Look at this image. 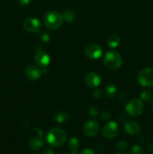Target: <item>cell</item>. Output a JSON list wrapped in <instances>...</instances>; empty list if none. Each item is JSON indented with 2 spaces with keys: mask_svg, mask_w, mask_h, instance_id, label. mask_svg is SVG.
Masks as SVG:
<instances>
[{
  "mask_svg": "<svg viewBox=\"0 0 153 154\" xmlns=\"http://www.w3.org/2000/svg\"><path fill=\"white\" fill-rule=\"evenodd\" d=\"M107 45L110 48H116L120 43V38L116 34H112L107 38Z\"/></svg>",
  "mask_w": 153,
  "mask_h": 154,
  "instance_id": "16",
  "label": "cell"
},
{
  "mask_svg": "<svg viewBox=\"0 0 153 154\" xmlns=\"http://www.w3.org/2000/svg\"><path fill=\"white\" fill-rule=\"evenodd\" d=\"M92 96L94 99H99L101 97V92L99 90H94L92 92Z\"/></svg>",
  "mask_w": 153,
  "mask_h": 154,
  "instance_id": "26",
  "label": "cell"
},
{
  "mask_svg": "<svg viewBox=\"0 0 153 154\" xmlns=\"http://www.w3.org/2000/svg\"><path fill=\"white\" fill-rule=\"evenodd\" d=\"M152 92L148 89H146L140 93V99L142 102H149L152 99Z\"/></svg>",
  "mask_w": 153,
  "mask_h": 154,
  "instance_id": "19",
  "label": "cell"
},
{
  "mask_svg": "<svg viewBox=\"0 0 153 154\" xmlns=\"http://www.w3.org/2000/svg\"><path fill=\"white\" fill-rule=\"evenodd\" d=\"M147 151L148 153H153V144L149 143V144L147 145Z\"/></svg>",
  "mask_w": 153,
  "mask_h": 154,
  "instance_id": "30",
  "label": "cell"
},
{
  "mask_svg": "<svg viewBox=\"0 0 153 154\" xmlns=\"http://www.w3.org/2000/svg\"><path fill=\"white\" fill-rule=\"evenodd\" d=\"M104 63L107 69L110 70H116L121 67L122 64V58L116 51H108L104 57Z\"/></svg>",
  "mask_w": 153,
  "mask_h": 154,
  "instance_id": "3",
  "label": "cell"
},
{
  "mask_svg": "<svg viewBox=\"0 0 153 154\" xmlns=\"http://www.w3.org/2000/svg\"><path fill=\"white\" fill-rule=\"evenodd\" d=\"M64 20L68 23H72L75 20V14L73 11L71 10H66L64 11V13L62 14Z\"/></svg>",
  "mask_w": 153,
  "mask_h": 154,
  "instance_id": "20",
  "label": "cell"
},
{
  "mask_svg": "<svg viewBox=\"0 0 153 154\" xmlns=\"http://www.w3.org/2000/svg\"><path fill=\"white\" fill-rule=\"evenodd\" d=\"M85 54L87 58L92 60H98L102 55V48L96 43H92L86 48Z\"/></svg>",
  "mask_w": 153,
  "mask_h": 154,
  "instance_id": "6",
  "label": "cell"
},
{
  "mask_svg": "<svg viewBox=\"0 0 153 154\" xmlns=\"http://www.w3.org/2000/svg\"><path fill=\"white\" fill-rule=\"evenodd\" d=\"M34 62L36 65L40 68H45L50 63V57L47 53L44 51H39L34 57Z\"/></svg>",
  "mask_w": 153,
  "mask_h": 154,
  "instance_id": "12",
  "label": "cell"
},
{
  "mask_svg": "<svg viewBox=\"0 0 153 154\" xmlns=\"http://www.w3.org/2000/svg\"><path fill=\"white\" fill-rule=\"evenodd\" d=\"M40 39L44 43H48L50 41L49 35L46 34V33H43V34H41L40 35Z\"/></svg>",
  "mask_w": 153,
  "mask_h": 154,
  "instance_id": "24",
  "label": "cell"
},
{
  "mask_svg": "<svg viewBox=\"0 0 153 154\" xmlns=\"http://www.w3.org/2000/svg\"><path fill=\"white\" fill-rule=\"evenodd\" d=\"M44 23L50 29L55 30L59 28L64 22L63 15L55 11H50L44 16Z\"/></svg>",
  "mask_w": 153,
  "mask_h": 154,
  "instance_id": "2",
  "label": "cell"
},
{
  "mask_svg": "<svg viewBox=\"0 0 153 154\" xmlns=\"http://www.w3.org/2000/svg\"><path fill=\"white\" fill-rule=\"evenodd\" d=\"M128 145L125 141H118L116 144V148L118 150H125L128 148Z\"/></svg>",
  "mask_w": 153,
  "mask_h": 154,
  "instance_id": "22",
  "label": "cell"
},
{
  "mask_svg": "<svg viewBox=\"0 0 153 154\" xmlns=\"http://www.w3.org/2000/svg\"><path fill=\"white\" fill-rule=\"evenodd\" d=\"M30 2H31V0H17V3L22 7L28 5Z\"/></svg>",
  "mask_w": 153,
  "mask_h": 154,
  "instance_id": "25",
  "label": "cell"
},
{
  "mask_svg": "<svg viewBox=\"0 0 153 154\" xmlns=\"http://www.w3.org/2000/svg\"><path fill=\"white\" fill-rule=\"evenodd\" d=\"M132 154H144V150L142 147L139 144H135L133 146L131 150Z\"/></svg>",
  "mask_w": 153,
  "mask_h": 154,
  "instance_id": "21",
  "label": "cell"
},
{
  "mask_svg": "<svg viewBox=\"0 0 153 154\" xmlns=\"http://www.w3.org/2000/svg\"><path fill=\"white\" fill-rule=\"evenodd\" d=\"M42 154H54L53 150H52V147H46L44 150Z\"/></svg>",
  "mask_w": 153,
  "mask_h": 154,
  "instance_id": "29",
  "label": "cell"
},
{
  "mask_svg": "<svg viewBox=\"0 0 153 154\" xmlns=\"http://www.w3.org/2000/svg\"><path fill=\"white\" fill-rule=\"evenodd\" d=\"M88 113H89L90 115L93 117H97L98 114V111L96 108L95 106H92L90 107L89 109H88Z\"/></svg>",
  "mask_w": 153,
  "mask_h": 154,
  "instance_id": "23",
  "label": "cell"
},
{
  "mask_svg": "<svg viewBox=\"0 0 153 154\" xmlns=\"http://www.w3.org/2000/svg\"><path fill=\"white\" fill-rule=\"evenodd\" d=\"M152 108L153 109V102H152Z\"/></svg>",
  "mask_w": 153,
  "mask_h": 154,
  "instance_id": "32",
  "label": "cell"
},
{
  "mask_svg": "<svg viewBox=\"0 0 153 154\" xmlns=\"http://www.w3.org/2000/svg\"><path fill=\"white\" fill-rule=\"evenodd\" d=\"M124 129L126 133L130 135H136L141 130L140 125L136 121H128L124 123Z\"/></svg>",
  "mask_w": 153,
  "mask_h": 154,
  "instance_id": "13",
  "label": "cell"
},
{
  "mask_svg": "<svg viewBox=\"0 0 153 154\" xmlns=\"http://www.w3.org/2000/svg\"><path fill=\"white\" fill-rule=\"evenodd\" d=\"M137 81L144 87H153V69L145 68L139 72Z\"/></svg>",
  "mask_w": 153,
  "mask_h": 154,
  "instance_id": "5",
  "label": "cell"
},
{
  "mask_svg": "<svg viewBox=\"0 0 153 154\" xmlns=\"http://www.w3.org/2000/svg\"><path fill=\"white\" fill-rule=\"evenodd\" d=\"M115 154H127V153H116Z\"/></svg>",
  "mask_w": 153,
  "mask_h": 154,
  "instance_id": "31",
  "label": "cell"
},
{
  "mask_svg": "<svg viewBox=\"0 0 153 154\" xmlns=\"http://www.w3.org/2000/svg\"><path fill=\"white\" fill-rule=\"evenodd\" d=\"M65 154H73V153H65Z\"/></svg>",
  "mask_w": 153,
  "mask_h": 154,
  "instance_id": "33",
  "label": "cell"
},
{
  "mask_svg": "<svg viewBox=\"0 0 153 154\" xmlns=\"http://www.w3.org/2000/svg\"><path fill=\"white\" fill-rule=\"evenodd\" d=\"M46 139L48 144L52 147H60L65 142L67 139V135L63 129L58 127H54L48 131Z\"/></svg>",
  "mask_w": 153,
  "mask_h": 154,
  "instance_id": "1",
  "label": "cell"
},
{
  "mask_svg": "<svg viewBox=\"0 0 153 154\" xmlns=\"http://www.w3.org/2000/svg\"><path fill=\"white\" fill-rule=\"evenodd\" d=\"M69 118L68 114L64 111H58L55 115L56 121L58 123H63L67 121Z\"/></svg>",
  "mask_w": 153,
  "mask_h": 154,
  "instance_id": "18",
  "label": "cell"
},
{
  "mask_svg": "<svg viewBox=\"0 0 153 154\" xmlns=\"http://www.w3.org/2000/svg\"><path fill=\"white\" fill-rule=\"evenodd\" d=\"M42 71L38 66L34 65L28 66L25 69V75L30 81H37L40 78Z\"/></svg>",
  "mask_w": 153,
  "mask_h": 154,
  "instance_id": "11",
  "label": "cell"
},
{
  "mask_svg": "<svg viewBox=\"0 0 153 154\" xmlns=\"http://www.w3.org/2000/svg\"><path fill=\"white\" fill-rule=\"evenodd\" d=\"M22 26L27 32L32 33L38 32L41 29V23L40 20L34 17H27L23 21Z\"/></svg>",
  "mask_w": 153,
  "mask_h": 154,
  "instance_id": "8",
  "label": "cell"
},
{
  "mask_svg": "<svg viewBox=\"0 0 153 154\" xmlns=\"http://www.w3.org/2000/svg\"><path fill=\"white\" fill-rule=\"evenodd\" d=\"M117 89L115 84H109L106 86L104 89V94L106 97L112 98L116 94Z\"/></svg>",
  "mask_w": 153,
  "mask_h": 154,
  "instance_id": "17",
  "label": "cell"
},
{
  "mask_svg": "<svg viewBox=\"0 0 153 154\" xmlns=\"http://www.w3.org/2000/svg\"><path fill=\"white\" fill-rule=\"evenodd\" d=\"M80 147V142L78 138L75 137H72L69 139L68 142V148L70 151V153L73 154H77L78 149Z\"/></svg>",
  "mask_w": 153,
  "mask_h": 154,
  "instance_id": "15",
  "label": "cell"
},
{
  "mask_svg": "<svg viewBox=\"0 0 153 154\" xmlns=\"http://www.w3.org/2000/svg\"><path fill=\"white\" fill-rule=\"evenodd\" d=\"M28 145L33 150H40L44 146V141L43 139H42L41 135H38V136L33 137V138H30L28 140Z\"/></svg>",
  "mask_w": 153,
  "mask_h": 154,
  "instance_id": "14",
  "label": "cell"
},
{
  "mask_svg": "<svg viewBox=\"0 0 153 154\" xmlns=\"http://www.w3.org/2000/svg\"><path fill=\"white\" fill-rule=\"evenodd\" d=\"M100 130L99 123L94 120H89L84 124L82 131L87 137L92 138L98 135Z\"/></svg>",
  "mask_w": 153,
  "mask_h": 154,
  "instance_id": "7",
  "label": "cell"
},
{
  "mask_svg": "<svg viewBox=\"0 0 153 154\" xmlns=\"http://www.w3.org/2000/svg\"><path fill=\"white\" fill-rule=\"evenodd\" d=\"M118 132V124L115 121H109L104 126L102 129L103 135L107 139H112L117 135Z\"/></svg>",
  "mask_w": 153,
  "mask_h": 154,
  "instance_id": "9",
  "label": "cell"
},
{
  "mask_svg": "<svg viewBox=\"0 0 153 154\" xmlns=\"http://www.w3.org/2000/svg\"><path fill=\"white\" fill-rule=\"evenodd\" d=\"M85 82L90 88L96 89L100 84L101 78L100 75L95 72H88L85 77Z\"/></svg>",
  "mask_w": 153,
  "mask_h": 154,
  "instance_id": "10",
  "label": "cell"
},
{
  "mask_svg": "<svg viewBox=\"0 0 153 154\" xmlns=\"http://www.w3.org/2000/svg\"><path fill=\"white\" fill-rule=\"evenodd\" d=\"M101 117L103 120H108L110 118V114L109 111H104L101 114Z\"/></svg>",
  "mask_w": 153,
  "mask_h": 154,
  "instance_id": "27",
  "label": "cell"
},
{
  "mask_svg": "<svg viewBox=\"0 0 153 154\" xmlns=\"http://www.w3.org/2000/svg\"><path fill=\"white\" fill-rule=\"evenodd\" d=\"M144 109L143 102L141 99H133L129 101L125 106V111L130 117H138L142 113Z\"/></svg>",
  "mask_w": 153,
  "mask_h": 154,
  "instance_id": "4",
  "label": "cell"
},
{
  "mask_svg": "<svg viewBox=\"0 0 153 154\" xmlns=\"http://www.w3.org/2000/svg\"><path fill=\"white\" fill-rule=\"evenodd\" d=\"M80 154H94V151L92 149L89 148H84L83 150H81Z\"/></svg>",
  "mask_w": 153,
  "mask_h": 154,
  "instance_id": "28",
  "label": "cell"
}]
</instances>
